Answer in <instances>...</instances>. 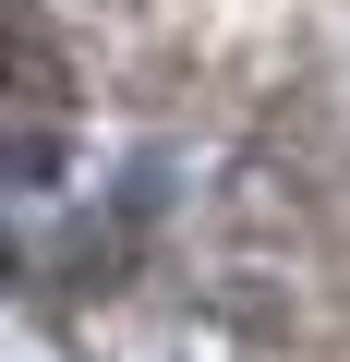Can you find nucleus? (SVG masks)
Returning a JSON list of instances; mask_svg holds the SVG:
<instances>
[{
    "label": "nucleus",
    "mask_w": 350,
    "mask_h": 362,
    "mask_svg": "<svg viewBox=\"0 0 350 362\" xmlns=\"http://www.w3.org/2000/svg\"><path fill=\"white\" fill-rule=\"evenodd\" d=\"M0 97H25V109H61L73 97V73H61V49H49L37 13H0Z\"/></svg>",
    "instance_id": "f257e3e1"
}]
</instances>
